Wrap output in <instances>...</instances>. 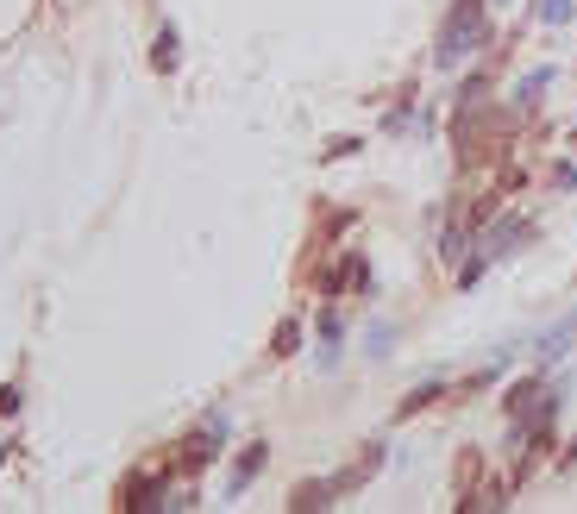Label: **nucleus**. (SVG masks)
<instances>
[{"instance_id":"f257e3e1","label":"nucleus","mask_w":577,"mask_h":514,"mask_svg":"<svg viewBox=\"0 0 577 514\" xmlns=\"http://www.w3.org/2000/svg\"><path fill=\"white\" fill-rule=\"evenodd\" d=\"M490 44V0H452L446 26H440V44H433V63L440 69H458L471 51Z\"/></svg>"},{"instance_id":"f03ea898","label":"nucleus","mask_w":577,"mask_h":514,"mask_svg":"<svg viewBox=\"0 0 577 514\" xmlns=\"http://www.w3.org/2000/svg\"><path fill=\"white\" fill-rule=\"evenodd\" d=\"M170 502V477H164V464H145V471H132V483L120 489V508H164Z\"/></svg>"},{"instance_id":"7ed1b4c3","label":"nucleus","mask_w":577,"mask_h":514,"mask_svg":"<svg viewBox=\"0 0 577 514\" xmlns=\"http://www.w3.org/2000/svg\"><path fill=\"white\" fill-rule=\"evenodd\" d=\"M364 283H371V264H364V257H345V264L320 270V295L327 301H339L345 289H364Z\"/></svg>"},{"instance_id":"20e7f679","label":"nucleus","mask_w":577,"mask_h":514,"mask_svg":"<svg viewBox=\"0 0 577 514\" xmlns=\"http://www.w3.org/2000/svg\"><path fill=\"white\" fill-rule=\"evenodd\" d=\"M264 464H270V446H264V439H251V446L233 458V477H226V496H245V489L258 483V471H264Z\"/></svg>"},{"instance_id":"39448f33","label":"nucleus","mask_w":577,"mask_h":514,"mask_svg":"<svg viewBox=\"0 0 577 514\" xmlns=\"http://www.w3.org/2000/svg\"><path fill=\"white\" fill-rule=\"evenodd\" d=\"M527 245V220H496V232H490V239H483V257H490V264H496V257H509V251H521Z\"/></svg>"},{"instance_id":"423d86ee","label":"nucleus","mask_w":577,"mask_h":514,"mask_svg":"<svg viewBox=\"0 0 577 514\" xmlns=\"http://www.w3.org/2000/svg\"><path fill=\"white\" fill-rule=\"evenodd\" d=\"M440 395H446V383H440V377H427L421 389H408V395H402V408H396V420H414V414H421V408H433V402H440Z\"/></svg>"},{"instance_id":"0eeeda50","label":"nucleus","mask_w":577,"mask_h":514,"mask_svg":"<svg viewBox=\"0 0 577 514\" xmlns=\"http://www.w3.org/2000/svg\"><path fill=\"white\" fill-rule=\"evenodd\" d=\"M552 76H559V69H552V63L527 69V76H521V88H515V107H534V101L546 95V88H552Z\"/></svg>"},{"instance_id":"6e6552de","label":"nucleus","mask_w":577,"mask_h":514,"mask_svg":"<svg viewBox=\"0 0 577 514\" xmlns=\"http://www.w3.org/2000/svg\"><path fill=\"white\" fill-rule=\"evenodd\" d=\"M333 496H339V483H333V477H314V483H302V489L289 496V508H327Z\"/></svg>"},{"instance_id":"1a4fd4ad","label":"nucleus","mask_w":577,"mask_h":514,"mask_svg":"<svg viewBox=\"0 0 577 514\" xmlns=\"http://www.w3.org/2000/svg\"><path fill=\"white\" fill-rule=\"evenodd\" d=\"M571 339H577V314H571V320H559V326H552V333L534 345V352H540V364H552L559 352H571Z\"/></svg>"},{"instance_id":"9d476101","label":"nucleus","mask_w":577,"mask_h":514,"mask_svg":"<svg viewBox=\"0 0 577 514\" xmlns=\"http://www.w3.org/2000/svg\"><path fill=\"white\" fill-rule=\"evenodd\" d=\"M471 245V214H452V226L440 232V257H458Z\"/></svg>"},{"instance_id":"9b49d317","label":"nucleus","mask_w":577,"mask_h":514,"mask_svg":"<svg viewBox=\"0 0 577 514\" xmlns=\"http://www.w3.org/2000/svg\"><path fill=\"white\" fill-rule=\"evenodd\" d=\"M151 69H157V76H170V69H176V26L157 32V44H151Z\"/></svg>"},{"instance_id":"f8f14e48","label":"nucleus","mask_w":577,"mask_h":514,"mask_svg":"<svg viewBox=\"0 0 577 514\" xmlns=\"http://www.w3.org/2000/svg\"><path fill=\"white\" fill-rule=\"evenodd\" d=\"M270 352H276V358H289V352H302V320H283V326H276V339H270Z\"/></svg>"},{"instance_id":"ddd939ff","label":"nucleus","mask_w":577,"mask_h":514,"mask_svg":"<svg viewBox=\"0 0 577 514\" xmlns=\"http://www.w3.org/2000/svg\"><path fill=\"white\" fill-rule=\"evenodd\" d=\"M477 471H483V452H458V489H465V496H471Z\"/></svg>"},{"instance_id":"4468645a","label":"nucleus","mask_w":577,"mask_h":514,"mask_svg":"<svg viewBox=\"0 0 577 514\" xmlns=\"http://www.w3.org/2000/svg\"><path fill=\"white\" fill-rule=\"evenodd\" d=\"M540 26H571V0H540Z\"/></svg>"},{"instance_id":"2eb2a0df","label":"nucleus","mask_w":577,"mask_h":514,"mask_svg":"<svg viewBox=\"0 0 577 514\" xmlns=\"http://www.w3.org/2000/svg\"><path fill=\"white\" fill-rule=\"evenodd\" d=\"M483 264H490V257H471V264H465V270H458V289H471V283H477V276H483Z\"/></svg>"},{"instance_id":"dca6fc26","label":"nucleus","mask_w":577,"mask_h":514,"mask_svg":"<svg viewBox=\"0 0 577 514\" xmlns=\"http://www.w3.org/2000/svg\"><path fill=\"white\" fill-rule=\"evenodd\" d=\"M496 7H502V0H496Z\"/></svg>"}]
</instances>
